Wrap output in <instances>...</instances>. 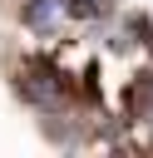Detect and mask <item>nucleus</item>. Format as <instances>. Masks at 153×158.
Returning <instances> with one entry per match:
<instances>
[{
  "mask_svg": "<svg viewBox=\"0 0 153 158\" xmlns=\"http://www.w3.org/2000/svg\"><path fill=\"white\" fill-rule=\"evenodd\" d=\"M69 20H74V15H69V5H64V0H25V25H30L35 35H44V40H49V35H59Z\"/></svg>",
  "mask_w": 153,
  "mask_h": 158,
  "instance_id": "f257e3e1",
  "label": "nucleus"
},
{
  "mask_svg": "<svg viewBox=\"0 0 153 158\" xmlns=\"http://www.w3.org/2000/svg\"><path fill=\"white\" fill-rule=\"evenodd\" d=\"M64 5H69L74 20H104V15L114 10V0H64Z\"/></svg>",
  "mask_w": 153,
  "mask_h": 158,
  "instance_id": "f03ea898",
  "label": "nucleus"
}]
</instances>
